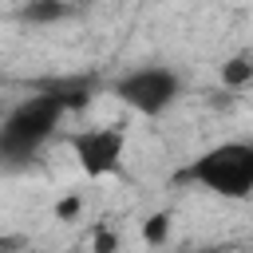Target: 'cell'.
<instances>
[{"mask_svg": "<svg viewBox=\"0 0 253 253\" xmlns=\"http://www.w3.org/2000/svg\"><path fill=\"white\" fill-rule=\"evenodd\" d=\"M174 178L190 182V186H202L206 194L241 202V198L253 194V138L217 142V146L202 150L198 158H190Z\"/></svg>", "mask_w": 253, "mask_h": 253, "instance_id": "obj_1", "label": "cell"}, {"mask_svg": "<svg viewBox=\"0 0 253 253\" xmlns=\"http://www.w3.org/2000/svg\"><path fill=\"white\" fill-rule=\"evenodd\" d=\"M63 115H67V111H63L51 95H43V91H36V95L20 99L16 107H8V111L0 115V158H4V162H24V158H32V154L59 130Z\"/></svg>", "mask_w": 253, "mask_h": 253, "instance_id": "obj_2", "label": "cell"}, {"mask_svg": "<svg viewBox=\"0 0 253 253\" xmlns=\"http://www.w3.org/2000/svg\"><path fill=\"white\" fill-rule=\"evenodd\" d=\"M178 95H182V79H178V71H170L162 63L134 67L115 83V99L126 103L134 115H146V119L166 115L178 103Z\"/></svg>", "mask_w": 253, "mask_h": 253, "instance_id": "obj_3", "label": "cell"}, {"mask_svg": "<svg viewBox=\"0 0 253 253\" xmlns=\"http://www.w3.org/2000/svg\"><path fill=\"white\" fill-rule=\"evenodd\" d=\"M63 142L87 178H111V174H119L123 154H126V126H119V123L83 126V130H67Z\"/></svg>", "mask_w": 253, "mask_h": 253, "instance_id": "obj_4", "label": "cell"}, {"mask_svg": "<svg viewBox=\"0 0 253 253\" xmlns=\"http://www.w3.org/2000/svg\"><path fill=\"white\" fill-rule=\"evenodd\" d=\"M36 91L51 95L63 111H79V107L91 103V95H95V79H91V75H63V79H43Z\"/></svg>", "mask_w": 253, "mask_h": 253, "instance_id": "obj_5", "label": "cell"}, {"mask_svg": "<svg viewBox=\"0 0 253 253\" xmlns=\"http://www.w3.org/2000/svg\"><path fill=\"white\" fill-rule=\"evenodd\" d=\"M217 79H221V87H229V91H249V87H253V51H233V55L217 67Z\"/></svg>", "mask_w": 253, "mask_h": 253, "instance_id": "obj_6", "label": "cell"}, {"mask_svg": "<svg viewBox=\"0 0 253 253\" xmlns=\"http://www.w3.org/2000/svg\"><path fill=\"white\" fill-rule=\"evenodd\" d=\"M63 16H71L67 0H28L20 8V20H28V24H59Z\"/></svg>", "mask_w": 253, "mask_h": 253, "instance_id": "obj_7", "label": "cell"}, {"mask_svg": "<svg viewBox=\"0 0 253 253\" xmlns=\"http://www.w3.org/2000/svg\"><path fill=\"white\" fill-rule=\"evenodd\" d=\"M142 241H146L150 249L166 245V241H170V213H150V217L142 221Z\"/></svg>", "mask_w": 253, "mask_h": 253, "instance_id": "obj_8", "label": "cell"}, {"mask_svg": "<svg viewBox=\"0 0 253 253\" xmlns=\"http://www.w3.org/2000/svg\"><path fill=\"white\" fill-rule=\"evenodd\" d=\"M75 213H79V198H67V202H59V206H55V217H63V221H67V217H75Z\"/></svg>", "mask_w": 253, "mask_h": 253, "instance_id": "obj_9", "label": "cell"}, {"mask_svg": "<svg viewBox=\"0 0 253 253\" xmlns=\"http://www.w3.org/2000/svg\"><path fill=\"white\" fill-rule=\"evenodd\" d=\"M95 249H99V253H111V249H115V233H99Z\"/></svg>", "mask_w": 253, "mask_h": 253, "instance_id": "obj_10", "label": "cell"}, {"mask_svg": "<svg viewBox=\"0 0 253 253\" xmlns=\"http://www.w3.org/2000/svg\"><path fill=\"white\" fill-rule=\"evenodd\" d=\"M67 4H71V8H83V4H91V0H67Z\"/></svg>", "mask_w": 253, "mask_h": 253, "instance_id": "obj_11", "label": "cell"}]
</instances>
